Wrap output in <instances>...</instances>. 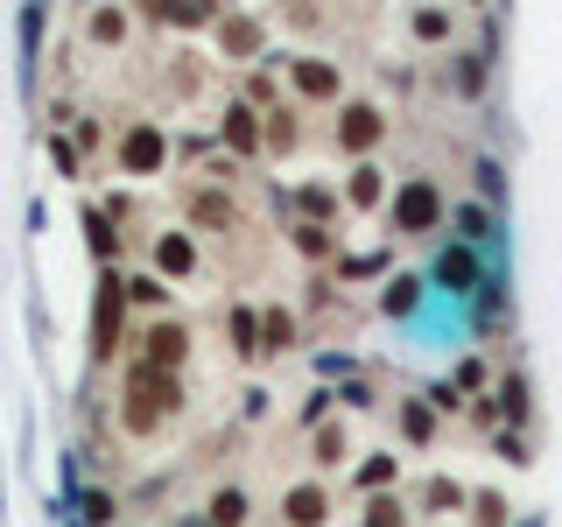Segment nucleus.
Here are the masks:
<instances>
[{
  "instance_id": "f03ea898",
  "label": "nucleus",
  "mask_w": 562,
  "mask_h": 527,
  "mask_svg": "<svg viewBox=\"0 0 562 527\" xmlns=\"http://www.w3.org/2000/svg\"><path fill=\"white\" fill-rule=\"evenodd\" d=\"M211 520H218V527H239L246 520V500H239V492H218V500H211Z\"/></svg>"
},
{
  "instance_id": "7ed1b4c3",
  "label": "nucleus",
  "mask_w": 562,
  "mask_h": 527,
  "mask_svg": "<svg viewBox=\"0 0 562 527\" xmlns=\"http://www.w3.org/2000/svg\"><path fill=\"white\" fill-rule=\"evenodd\" d=\"M148 345H155V359H183V330H155Z\"/></svg>"
},
{
  "instance_id": "f257e3e1",
  "label": "nucleus",
  "mask_w": 562,
  "mask_h": 527,
  "mask_svg": "<svg viewBox=\"0 0 562 527\" xmlns=\"http://www.w3.org/2000/svg\"><path fill=\"white\" fill-rule=\"evenodd\" d=\"M155 162H162V141H155V127H140L127 141V169H155Z\"/></svg>"
}]
</instances>
